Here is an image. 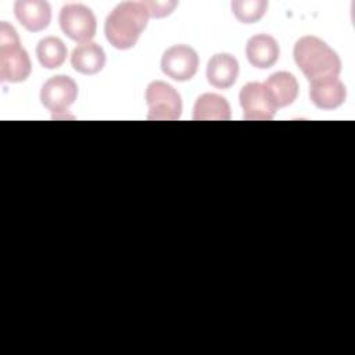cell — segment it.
<instances>
[{
  "instance_id": "obj_1",
  "label": "cell",
  "mask_w": 355,
  "mask_h": 355,
  "mask_svg": "<svg viewBox=\"0 0 355 355\" xmlns=\"http://www.w3.org/2000/svg\"><path fill=\"white\" fill-rule=\"evenodd\" d=\"M293 55L297 67L311 83L338 78L341 72V60L337 53L316 36L298 39Z\"/></svg>"
},
{
  "instance_id": "obj_2",
  "label": "cell",
  "mask_w": 355,
  "mask_h": 355,
  "mask_svg": "<svg viewBox=\"0 0 355 355\" xmlns=\"http://www.w3.org/2000/svg\"><path fill=\"white\" fill-rule=\"evenodd\" d=\"M148 17V10L143 1H123L118 4L104 24L107 40L115 49H132L147 26Z\"/></svg>"
},
{
  "instance_id": "obj_3",
  "label": "cell",
  "mask_w": 355,
  "mask_h": 355,
  "mask_svg": "<svg viewBox=\"0 0 355 355\" xmlns=\"http://www.w3.org/2000/svg\"><path fill=\"white\" fill-rule=\"evenodd\" d=\"M32 71L31 58L21 47L17 31L6 21L0 24V80L24 82Z\"/></svg>"
},
{
  "instance_id": "obj_4",
  "label": "cell",
  "mask_w": 355,
  "mask_h": 355,
  "mask_svg": "<svg viewBox=\"0 0 355 355\" xmlns=\"http://www.w3.org/2000/svg\"><path fill=\"white\" fill-rule=\"evenodd\" d=\"M146 103L148 107L147 119L176 121L180 118L182 98L176 89L166 82H151L146 89Z\"/></svg>"
},
{
  "instance_id": "obj_5",
  "label": "cell",
  "mask_w": 355,
  "mask_h": 355,
  "mask_svg": "<svg viewBox=\"0 0 355 355\" xmlns=\"http://www.w3.org/2000/svg\"><path fill=\"white\" fill-rule=\"evenodd\" d=\"M60 26L72 40L79 43L90 42L97 29L93 11L83 4H67L60 11Z\"/></svg>"
},
{
  "instance_id": "obj_6",
  "label": "cell",
  "mask_w": 355,
  "mask_h": 355,
  "mask_svg": "<svg viewBox=\"0 0 355 355\" xmlns=\"http://www.w3.org/2000/svg\"><path fill=\"white\" fill-rule=\"evenodd\" d=\"M78 97L76 82L67 75H55L44 82L40 90L42 104L53 112L54 116L64 114Z\"/></svg>"
},
{
  "instance_id": "obj_7",
  "label": "cell",
  "mask_w": 355,
  "mask_h": 355,
  "mask_svg": "<svg viewBox=\"0 0 355 355\" xmlns=\"http://www.w3.org/2000/svg\"><path fill=\"white\" fill-rule=\"evenodd\" d=\"M239 100L243 108V118L247 121H270L277 110L263 83L250 82L244 85Z\"/></svg>"
},
{
  "instance_id": "obj_8",
  "label": "cell",
  "mask_w": 355,
  "mask_h": 355,
  "mask_svg": "<svg viewBox=\"0 0 355 355\" xmlns=\"http://www.w3.org/2000/svg\"><path fill=\"white\" fill-rule=\"evenodd\" d=\"M198 55L187 44H175L169 47L161 58L162 72L173 80H190L198 69Z\"/></svg>"
},
{
  "instance_id": "obj_9",
  "label": "cell",
  "mask_w": 355,
  "mask_h": 355,
  "mask_svg": "<svg viewBox=\"0 0 355 355\" xmlns=\"http://www.w3.org/2000/svg\"><path fill=\"white\" fill-rule=\"evenodd\" d=\"M14 14L18 22L29 32H40L51 21V7L42 0H18L14 4Z\"/></svg>"
},
{
  "instance_id": "obj_10",
  "label": "cell",
  "mask_w": 355,
  "mask_h": 355,
  "mask_svg": "<svg viewBox=\"0 0 355 355\" xmlns=\"http://www.w3.org/2000/svg\"><path fill=\"white\" fill-rule=\"evenodd\" d=\"M245 54L252 67L266 69L276 64L280 55V49L273 36L259 33L250 37L245 46Z\"/></svg>"
},
{
  "instance_id": "obj_11",
  "label": "cell",
  "mask_w": 355,
  "mask_h": 355,
  "mask_svg": "<svg viewBox=\"0 0 355 355\" xmlns=\"http://www.w3.org/2000/svg\"><path fill=\"white\" fill-rule=\"evenodd\" d=\"M239 76L237 60L227 54L219 53L211 57L207 65V79L216 89H229Z\"/></svg>"
},
{
  "instance_id": "obj_12",
  "label": "cell",
  "mask_w": 355,
  "mask_h": 355,
  "mask_svg": "<svg viewBox=\"0 0 355 355\" xmlns=\"http://www.w3.org/2000/svg\"><path fill=\"white\" fill-rule=\"evenodd\" d=\"M309 97L318 108L333 110L345 101L347 89L338 78L312 82L309 86Z\"/></svg>"
},
{
  "instance_id": "obj_13",
  "label": "cell",
  "mask_w": 355,
  "mask_h": 355,
  "mask_svg": "<svg viewBox=\"0 0 355 355\" xmlns=\"http://www.w3.org/2000/svg\"><path fill=\"white\" fill-rule=\"evenodd\" d=\"M71 65L83 75L98 73L105 65V53L94 42L78 44L71 55Z\"/></svg>"
},
{
  "instance_id": "obj_14",
  "label": "cell",
  "mask_w": 355,
  "mask_h": 355,
  "mask_svg": "<svg viewBox=\"0 0 355 355\" xmlns=\"http://www.w3.org/2000/svg\"><path fill=\"white\" fill-rule=\"evenodd\" d=\"M263 85L277 108L287 107L297 100L300 90L298 82L295 76L290 72H275L268 78V80Z\"/></svg>"
},
{
  "instance_id": "obj_15",
  "label": "cell",
  "mask_w": 355,
  "mask_h": 355,
  "mask_svg": "<svg viewBox=\"0 0 355 355\" xmlns=\"http://www.w3.org/2000/svg\"><path fill=\"white\" fill-rule=\"evenodd\" d=\"M194 121H229L230 105L227 100L215 93L201 94L193 108Z\"/></svg>"
},
{
  "instance_id": "obj_16",
  "label": "cell",
  "mask_w": 355,
  "mask_h": 355,
  "mask_svg": "<svg viewBox=\"0 0 355 355\" xmlns=\"http://www.w3.org/2000/svg\"><path fill=\"white\" fill-rule=\"evenodd\" d=\"M68 50L65 43L55 36L42 39L36 46V55L42 67L47 69L60 68L67 58Z\"/></svg>"
},
{
  "instance_id": "obj_17",
  "label": "cell",
  "mask_w": 355,
  "mask_h": 355,
  "mask_svg": "<svg viewBox=\"0 0 355 355\" xmlns=\"http://www.w3.org/2000/svg\"><path fill=\"white\" fill-rule=\"evenodd\" d=\"M234 17L243 24H252L259 21L268 10L265 0H234L232 3Z\"/></svg>"
},
{
  "instance_id": "obj_18",
  "label": "cell",
  "mask_w": 355,
  "mask_h": 355,
  "mask_svg": "<svg viewBox=\"0 0 355 355\" xmlns=\"http://www.w3.org/2000/svg\"><path fill=\"white\" fill-rule=\"evenodd\" d=\"M148 10L150 17L164 18L169 15L173 8L178 6V1H143Z\"/></svg>"
}]
</instances>
